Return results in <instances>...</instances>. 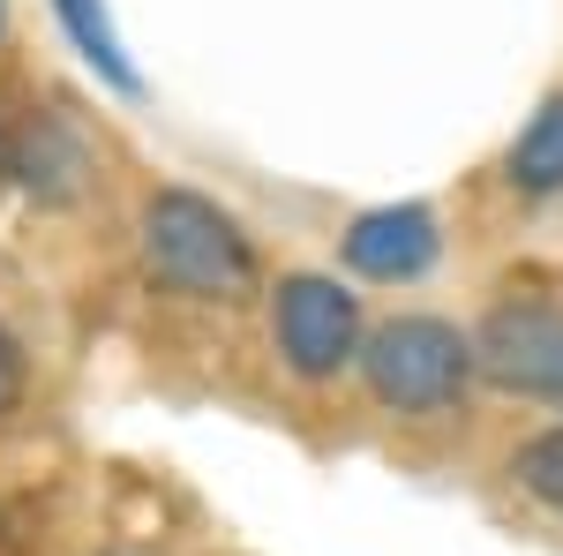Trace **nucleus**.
<instances>
[{
  "label": "nucleus",
  "instance_id": "obj_4",
  "mask_svg": "<svg viewBox=\"0 0 563 556\" xmlns=\"http://www.w3.org/2000/svg\"><path fill=\"white\" fill-rule=\"evenodd\" d=\"M474 377L511 399H563V308L556 301H496L474 331Z\"/></svg>",
  "mask_w": 563,
  "mask_h": 556
},
{
  "label": "nucleus",
  "instance_id": "obj_5",
  "mask_svg": "<svg viewBox=\"0 0 563 556\" xmlns=\"http://www.w3.org/2000/svg\"><path fill=\"white\" fill-rule=\"evenodd\" d=\"M339 257L353 279H376V286H406L443 257V218L429 204H376L339 233Z\"/></svg>",
  "mask_w": 563,
  "mask_h": 556
},
{
  "label": "nucleus",
  "instance_id": "obj_13",
  "mask_svg": "<svg viewBox=\"0 0 563 556\" xmlns=\"http://www.w3.org/2000/svg\"><path fill=\"white\" fill-rule=\"evenodd\" d=\"M556 406H563V399H556Z\"/></svg>",
  "mask_w": 563,
  "mask_h": 556
},
{
  "label": "nucleus",
  "instance_id": "obj_10",
  "mask_svg": "<svg viewBox=\"0 0 563 556\" xmlns=\"http://www.w3.org/2000/svg\"><path fill=\"white\" fill-rule=\"evenodd\" d=\"M23 384H31V361H23V339L0 324V422L23 406Z\"/></svg>",
  "mask_w": 563,
  "mask_h": 556
},
{
  "label": "nucleus",
  "instance_id": "obj_1",
  "mask_svg": "<svg viewBox=\"0 0 563 556\" xmlns=\"http://www.w3.org/2000/svg\"><path fill=\"white\" fill-rule=\"evenodd\" d=\"M135 241H143V271L188 301H241L256 294V241L241 233V218L196 196V188H158L143 218H135Z\"/></svg>",
  "mask_w": 563,
  "mask_h": 556
},
{
  "label": "nucleus",
  "instance_id": "obj_6",
  "mask_svg": "<svg viewBox=\"0 0 563 556\" xmlns=\"http://www.w3.org/2000/svg\"><path fill=\"white\" fill-rule=\"evenodd\" d=\"M0 173H8L23 196H38V204H76L90 188V143L68 113L31 106V113H15V129H8Z\"/></svg>",
  "mask_w": 563,
  "mask_h": 556
},
{
  "label": "nucleus",
  "instance_id": "obj_9",
  "mask_svg": "<svg viewBox=\"0 0 563 556\" xmlns=\"http://www.w3.org/2000/svg\"><path fill=\"white\" fill-rule=\"evenodd\" d=\"M511 481H519L533 504L563 512V422L556 428H533L519 451H511Z\"/></svg>",
  "mask_w": 563,
  "mask_h": 556
},
{
  "label": "nucleus",
  "instance_id": "obj_3",
  "mask_svg": "<svg viewBox=\"0 0 563 556\" xmlns=\"http://www.w3.org/2000/svg\"><path fill=\"white\" fill-rule=\"evenodd\" d=\"M361 339H368L361 294H346L331 271H286L271 286V346L301 384H323V377L353 369Z\"/></svg>",
  "mask_w": 563,
  "mask_h": 556
},
{
  "label": "nucleus",
  "instance_id": "obj_12",
  "mask_svg": "<svg viewBox=\"0 0 563 556\" xmlns=\"http://www.w3.org/2000/svg\"><path fill=\"white\" fill-rule=\"evenodd\" d=\"M0 39H8V0H0Z\"/></svg>",
  "mask_w": 563,
  "mask_h": 556
},
{
  "label": "nucleus",
  "instance_id": "obj_11",
  "mask_svg": "<svg viewBox=\"0 0 563 556\" xmlns=\"http://www.w3.org/2000/svg\"><path fill=\"white\" fill-rule=\"evenodd\" d=\"M8 129H15V113H8V106H0V159H8Z\"/></svg>",
  "mask_w": 563,
  "mask_h": 556
},
{
  "label": "nucleus",
  "instance_id": "obj_7",
  "mask_svg": "<svg viewBox=\"0 0 563 556\" xmlns=\"http://www.w3.org/2000/svg\"><path fill=\"white\" fill-rule=\"evenodd\" d=\"M504 181L519 196H556L563 188V90L541 98V113L519 129V143L504 151Z\"/></svg>",
  "mask_w": 563,
  "mask_h": 556
},
{
  "label": "nucleus",
  "instance_id": "obj_8",
  "mask_svg": "<svg viewBox=\"0 0 563 556\" xmlns=\"http://www.w3.org/2000/svg\"><path fill=\"white\" fill-rule=\"evenodd\" d=\"M60 8V23L76 31V45H84V61L106 76V84H121L135 90V68H129V53H121V39H113V23H106V8L98 0H53Z\"/></svg>",
  "mask_w": 563,
  "mask_h": 556
},
{
  "label": "nucleus",
  "instance_id": "obj_2",
  "mask_svg": "<svg viewBox=\"0 0 563 556\" xmlns=\"http://www.w3.org/2000/svg\"><path fill=\"white\" fill-rule=\"evenodd\" d=\"M353 369H361V384H368V399H376L384 414L421 422V414H451V406L466 399V384H474V339H466L451 316L398 308V316H384V324L361 339Z\"/></svg>",
  "mask_w": 563,
  "mask_h": 556
}]
</instances>
